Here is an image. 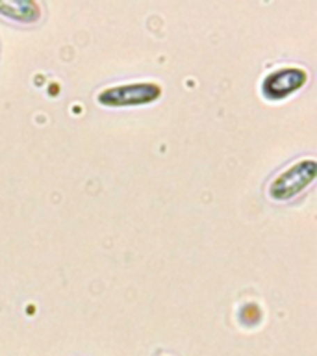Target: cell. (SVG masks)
I'll use <instances>...</instances> for the list:
<instances>
[{
  "label": "cell",
  "instance_id": "7a4b0ae2",
  "mask_svg": "<svg viewBox=\"0 0 317 356\" xmlns=\"http://www.w3.org/2000/svg\"><path fill=\"white\" fill-rule=\"evenodd\" d=\"M163 88L158 82H132L104 88L97 95V102L104 108H136L149 106L161 99Z\"/></svg>",
  "mask_w": 317,
  "mask_h": 356
},
{
  "label": "cell",
  "instance_id": "5b68a950",
  "mask_svg": "<svg viewBox=\"0 0 317 356\" xmlns=\"http://www.w3.org/2000/svg\"><path fill=\"white\" fill-rule=\"evenodd\" d=\"M261 319V308L254 302H249V305H245L239 312V321L247 325V327H252L256 323Z\"/></svg>",
  "mask_w": 317,
  "mask_h": 356
},
{
  "label": "cell",
  "instance_id": "3957f363",
  "mask_svg": "<svg viewBox=\"0 0 317 356\" xmlns=\"http://www.w3.org/2000/svg\"><path fill=\"white\" fill-rule=\"evenodd\" d=\"M308 83V72L302 67H280L261 80V95L269 102H280L295 95Z\"/></svg>",
  "mask_w": 317,
  "mask_h": 356
},
{
  "label": "cell",
  "instance_id": "277c9868",
  "mask_svg": "<svg viewBox=\"0 0 317 356\" xmlns=\"http://www.w3.org/2000/svg\"><path fill=\"white\" fill-rule=\"evenodd\" d=\"M0 15L22 24H33L41 19L43 10L33 0H0Z\"/></svg>",
  "mask_w": 317,
  "mask_h": 356
},
{
  "label": "cell",
  "instance_id": "6da1fadb",
  "mask_svg": "<svg viewBox=\"0 0 317 356\" xmlns=\"http://www.w3.org/2000/svg\"><path fill=\"white\" fill-rule=\"evenodd\" d=\"M316 171L317 163L314 158L295 161L273 178L269 188H267V197L273 202H288V200L299 197L302 191H306L314 184Z\"/></svg>",
  "mask_w": 317,
  "mask_h": 356
}]
</instances>
